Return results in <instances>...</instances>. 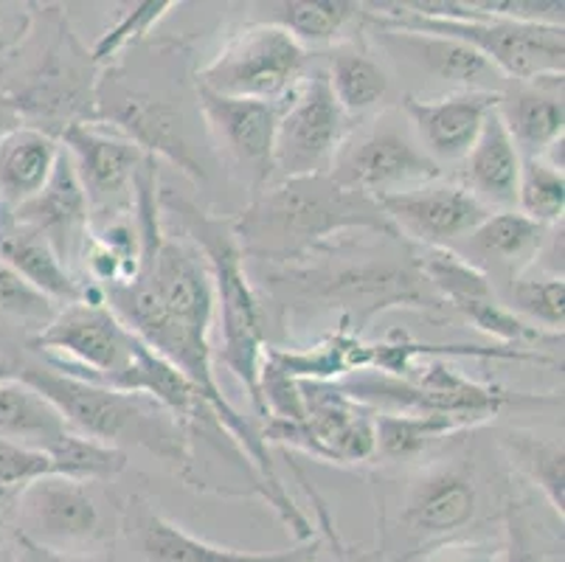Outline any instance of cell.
Listing matches in <instances>:
<instances>
[{
	"instance_id": "6da1fadb",
	"label": "cell",
	"mask_w": 565,
	"mask_h": 562,
	"mask_svg": "<svg viewBox=\"0 0 565 562\" xmlns=\"http://www.w3.org/2000/svg\"><path fill=\"white\" fill-rule=\"evenodd\" d=\"M228 223L245 259L279 265L307 259L347 231L403 240L377 200L352 192L330 174L274 180Z\"/></svg>"
},
{
	"instance_id": "7a4b0ae2",
	"label": "cell",
	"mask_w": 565,
	"mask_h": 562,
	"mask_svg": "<svg viewBox=\"0 0 565 562\" xmlns=\"http://www.w3.org/2000/svg\"><path fill=\"white\" fill-rule=\"evenodd\" d=\"M18 378L38 389L63 414L71 431L118 450H125L127 445L143 447L174 464L189 478L192 450L186 427L150 396L76 378L49 363L20 365Z\"/></svg>"
},
{
	"instance_id": "3957f363",
	"label": "cell",
	"mask_w": 565,
	"mask_h": 562,
	"mask_svg": "<svg viewBox=\"0 0 565 562\" xmlns=\"http://www.w3.org/2000/svg\"><path fill=\"white\" fill-rule=\"evenodd\" d=\"M363 20L383 29H411L459 40L479 51L507 82L563 74L565 31L554 23H518L472 12L465 0L363 7Z\"/></svg>"
},
{
	"instance_id": "277c9868",
	"label": "cell",
	"mask_w": 565,
	"mask_h": 562,
	"mask_svg": "<svg viewBox=\"0 0 565 562\" xmlns=\"http://www.w3.org/2000/svg\"><path fill=\"white\" fill-rule=\"evenodd\" d=\"M158 205L167 214L178 216L181 229L205 256L203 262L214 287V307H220V332H223L220 360L228 365V371H234L236 380L248 391L254 409L265 416L259 396V369L265 358V307L250 287L245 256L236 245L231 223L212 216L198 203L169 189L161 194Z\"/></svg>"
},
{
	"instance_id": "5b68a950",
	"label": "cell",
	"mask_w": 565,
	"mask_h": 562,
	"mask_svg": "<svg viewBox=\"0 0 565 562\" xmlns=\"http://www.w3.org/2000/svg\"><path fill=\"white\" fill-rule=\"evenodd\" d=\"M276 296L285 301H299L301 307H335L343 309V318L358 332L361 321H372V316L388 307H436L439 298L428 287L419 273L416 254L380 259L366 256L354 265L327 262L312 267H287L285 273L270 278ZM361 335V332H358Z\"/></svg>"
},
{
	"instance_id": "8992f818",
	"label": "cell",
	"mask_w": 565,
	"mask_h": 562,
	"mask_svg": "<svg viewBox=\"0 0 565 562\" xmlns=\"http://www.w3.org/2000/svg\"><path fill=\"white\" fill-rule=\"evenodd\" d=\"M307 71V49L274 23L234 31L198 71V87L250 102H287Z\"/></svg>"
},
{
	"instance_id": "52a82bcc",
	"label": "cell",
	"mask_w": 565,
	"mask_h": 562,
	"mask_svg": "<svg viewBox=\"0 0 565 562\" xmlns=\"http://www.w3.org/2000/svg\"><path fill=\"white\" fill-rule=\"evenodd\" d=\"M136 335L107 304L74 301L56 307L54 318L29 340L34 352L51 354L49 365L76 378L116 385L132 360Z\"/></svg>"
},
{
	"instance_id": "ba28073f",
	"label": "cell",
	"mask_w": 565,
	"mask_h": 562,
	"mask_svg": "<svg viewBox=\"0 0 565 562\" xmlns=\"http://www.w3.org/2000/svg\"><path fill=\"white\" fill-rule=\"evenodd\" d=\"M330 178L372 200L392 198L441 178V167L428 158L411 127L377 121L363 132H349L330 167Z\"/></svg>"
},
{
	"instance_id": "9c48e42d",
	"label": "cell",
	"mask_w": 565,
	"mask_h": 562,
	"mask_svg": "<svg viewBox=\"0 0 565 562\" xmlns=\"http://www.w3.org/2000/svg\"><path fill=\"white\" fill-rule=\"evenodd\" d=\"M349 132V118L332 96L330 79L323 71H312L281 110L274 138V180L330 174Z\"/></svg>"
},
{
	"instance_id": "30bf717a",
	"label": "cell",
	"mask_w": 565,
	"mask_h": 562,
	"mask_svg": "<svg viewBox=\"0 0 565 562\" xmlns=\"http://www.w3.org/2000/svg\"><path fill=\"white\" fill-rule=\"evenodd\" d=\"M60 144L68 152L76 178L85 189L90 223L96 216H105L102 223H107V220L132 214L136 178L150 155L99 121L65 124Z\"/></svg>"
},
{
	"instance_id": "8fae6325",
	"label": "cell",
	"mask_w": 565,
	"mask_h": 562,
	"mask_svg": "<svg viewBox=\"0 0 565 562\" xmlns=\"http://www.w3.org/2000/svg\"><path fill=\"white\" fill-rule=\"evenodd\" d=\"M96 102H99V113L90 121H110L107 127L130 138L147 155L152 158L161 155L198 183L205 180L203 161L189 141L181 107L161 99L156 93L127 85H110V91L99 93Z\"/></svg>"
},
{
	"instance_id": "7c38bea8",
	"label": "cell",
	"mask_w": 565,
	"mask_h": 562,
	"mask_svg": "<svg viewBox=\"0 0 565 562\" xmlns=\"http://www.w3.org/2000/svg\"><path fill=\"white\" fill-rule=\"evenodd\" d=\"M198 102L214 144L245 174L254 198L274 180V138L287 102L231 99L205 87H198Z\"/></svg>"
},
{
	"instance_id": "4fadbf2b",
	"label": "cell",
	"mask_w": 565,
	"mask_h": 562,
	"mask_svg": "<svg viewBox=\"0 0 565 562\" xmlns=\"http://www.w3.org/2000/svg\"><path fill=\"white\" fill-rule=\"evenodd\" d=\"M377 205L405 242L423 247H456L490 214L465 185L441 178L377 200Z\"/></svg>"
},
{
	"instance_id": "5bb4252c",
	"label": "cell",
	"mask_w": 565,
	"mask_h": 562,
	"mask_svg": "<svg viewBox=\"0 0 565 562\" xmlns=\"http://www.w3.org/2000/svg\"><path fill=\"white\" fill-rule=\"evenodd\" d=\"M14 523L18 538L51 551H65L102 532V512L87 484L43 476L20 489Z\"/></svg>"
},
{
	"instance_id": "9a60e30c",
	"label": "cell",
	"mask_w": 565,
	"mask_h": 562,
	"mask_svg": "<svg viewBox=\"0 0 565 562\" xmlns=\"http://www.w3.org/2000/svg\"><path fill=\"white\" fill-rule=\"evenodd\" d=\"M305 400L301 450L330 464H361L374 458V414L338 383L299 380Z\"/></svg>"
},
{
	"instance_id": "2e32d148",
	"label": "cell",
	"mask_w": 565,
	"mask_h": 562,
	"mask_svg": "<svg viewBox=\"0 0 565 562\" xmlns=\"http://www.w3.org/2000/svg\"><path fill=\"white\" fill-rule=\"evenodd\" d=\"M498 102L501 93L484 91H456L436 99L405 93L403 113L419 147L441 167L465 161Z\"/></svg>"
},
{
	"instance_id": "e0dca14e",
	"label": "cell",
	"mask_w": 565,
	"mask_h": 562,
	"mask_svg": "<svg viewBox=\"0 0 565 562\" xmlns=\"http://www.w3.org/2000/svg\"><path fill=\"white\" fill-rule=\"evenodd\" d=\"M377 45L388 56L414 68L416 74L430 76L434 82L450 85L456 91L501 93L507 79L492 68L490 62L459 40L425 34L411 29H383L374 25Z\"/></svg>"
},
{
	"instance_id": "ac0fdd59",
	"label": "cell",
	"mask_w": 565,
	"mask_h": 562,
	"mask_svg": "<svg viewBox=\"0 0 565 562\" xmlns=\"http://www.w3.org/2000/svg\"><path fill=\"white\" fill-rule=\"evenodd\" d=\"M479 512V484L467 462L436 464L411 484L399 526L419 540L459 534Z\"/></svg>"
},
{
	"instance_id": "d6986e66",
	"label": "cell",
	"mask_w": 565,
	"mask_h": 562,
	"mask_svg": "<svg viewBox=\"0 0 565 562\" xmlns=\"http://www.w3.org/2000/svg\"><path fill=\"white\" fill-rule=\"evenodd\" d=\"M125 532L143 562H318V543H301L287 551L223 549L189 534L183 526L152 512L147 503L130 501Z\"/></svg>"
},
{
	"instance_id": "ffe728a7",
	"label": "cell",
	"mask_w": 565,
	"mask_h": 562,
	"mask_svg": "<svg viewBox=\"0 0 565 562\" xmlns=\"http://www.w3.org/2000/svg\"><path fill=\"white\" fill-rule=\"evenodd\" d=\"M7 214L18 225H25V229L45 236L65 265L82 256L87 236H90V205H87L85 189H82L65 149L60 152V161H56L54 174H51L43 192L20 209L7 211Z\"/></svg>"
},
{
	"instance_id": "44dd1931",
	"label": "cell",
	"mask_w": 565,
	"mask_h": 562,
	"mask_svg": "<svg viewBox=\"0 0 565 562\" xmlns=\"http://www.w3.org/2000/svg\"><path fill=\"white\" fill-rule=\"evenodd\" d=\"M498 116L507 124L523 161L543 158L554 144L563 141L565 132L563 74L507 82L498 102Z\"/></svg>"
},
{
	"instance_id": "7402d4cb",
	"label": "cell",
	"mask_w": 565,
	"mask_h": 562,
	"mask_svg": "<svg viewBox=\"0 0 565 562\" xmlns=\"http://www.w3.org/2000/svg\"><path fill=\"white\" fill-rule=\"evenodd\" d=\"M465 189L487 209L515 211L518 180H521L523 158L512 141L507 124L498 116V107L484 121L465 161Z\"/></svg>"
},
{
	"instance_id": "603a6c76",
	"label": "cell",
	"mask_w": 565,
	"mask_h": 562,
	"mask_svg": "<svg viewBox=\"0 0 565 562\" xmlns=\"http://www.w3.org/2000/svg\"><path fill=\"white\" fill-rule=\"evenodd\" d=\"M546 234V225L532 223L521 211H490L484 223L467 236L465 247L456 254L476 267L481 262L492 265L495 271L507 273L510 282H515L526 267L537 265Z\"/></svg>"
},
{
	"instance_id": "cb8c5ba5",
	"label": "cell",
	"mask_w": 565,
	"mask_h": 562,
	"mask_svg": "<svg viewBox=\"0 0 565 562\" xmlns=\"http://www.w3.org/2000/svg\"><path fill=\"white\" fill-rule=\"evenodd\" d=\"M63 144L43 127L23 124L0 141V209L14 211L49 185Z\"/></svg>"
},
{
	"instance_id": "d4e9b609",
	"label": "cell",
	"mask_w": 565,
	"mask_h": 562,
	"mask_svg": "<svg viewBox=\"0 0 565 562\" xmlns=\"http://www.w3.org/2000/svg\"><path fill=\"white\" fill-rule=\"evenodd\" d=\"M0 259L7 262L18 276H23L34 290L43 293L49 301L60 304V307L82 301V296H85V287L76 282L71 267L60 259L51 242L40 236L38 231L18 225L12 216L0 220Z\"/></svg>"
},
{
	"instance_id": "484cf974",
	"label": "cell",
	"mask_w": 565,
	"mask_h": 562,
	"mask_svg": "<svg viewBox=\"0 0 565 562\" xmlns=\"http://www.w3.org/2000/svg\"><path fill=\"white\" fill-rule=\"evenodd\" d=\"M68 431L63 414L25 380L12 378L0 385V439L49 453Z\"/></svg>"
},
{
	"instance_id": "4316f807",
	"label": "cell",
	"mask_w": 565,
	"mask_h": 562,
	"mask_svg": "<svg viewBox=\"0 0 565 562\" xmlns=\"http://www.w3.org/2000/svg\"><path fill=\"white\" fill-rule=\"evenodd\" d=\"M330 79V91L335 96L338 107L347 113V118H358L372 113L388 96V74L374 60L369 49L358 43H338L330 54V68L323 71Z\"/></svg>"
},
{
	"instance_id": "83f0119b",
	"label": "cell",
	"mask_w": 565,
	"mask_h": 562,
	"mask_svg": "<svg viewBox=\"0 0 565 562\" xmlns=\"http://www.w3.org/2000/svg\"><path fill=\"white\" fill-rule=\"evenodd\" d=\"M270 20L279 25L299 45H330L341 43L354 20H363L361 3L349 0H281L270 3Z\"/></svg>"
},
{
	"instance_id": "f1b7e54d",
	"label": "cell",
	"mask_w": 565,
	"mask_h": 562,
	"mask_svg": "<svg viewBox=\"0 0 565 562\" xmlns=\"http://www.w3.org/2000/svg\"><path fill=\"white\" fill-rule=\"evenodd\" d=\"M501 445L518 470L541 487L548 507L563 518L565 515V450L557 436H541L534 431L510 427L501 433Z\"/></svg>"
},
{
	"instance_id": "f546056e",
	"label": "cell",
	"mask_w": 565,
	"mask_h": 562,
	"mask_svg": "<svg viewBox=\"0 0 565 562\" xmlns=\"http://www.w3.org/2000/svg\"><path fill=\"white\" fill-rule=\"evenodd\" d=\"M459 431H467V425L450 416L377 411L374 414V458H385V462L416 458L428 445L448 439Z\"/></svg>"
},
{
	"instance_id": "4dcf8cb0",
	"label": "cell",
	"mask_w": 565,
	"mask_h": 562,
	"mask_svg": "<svg viewBox=\"0 0 565 562\" xmlns=\"http://www.w3.org/2000/svg\"><path fill=\"white\" fill-rule=\"evenodd\" d=\"M51 476L74 478L82 484H99L110 481L118 473H125L127 453L118 447L105 445V442L87 439L82 433L68 431L65 436L49 447Z\"/></svg>"
},
{
	"instance_id": "1f68e13d",
	"label": "cell",
	"mask_w": 565,
	"mask_h": 562,
	"mask_svg": "<svg viewBox=\"0 0 565 562\" xmlns=\"http://www.w3.org/2000/svg\"><path fill=\"white\" fill-rule=\"evenodd\" d=\"M515 211L529 216L537 225L563 223L565 211V178L563 169L548 163L546 158H526L518 180Z\"/></svg>"
},
{
	"instance_id": "d6a6232c",
	"label": "cell",
	"mask_w": 565,
	"mask_h": 562,
	"mask_svg": "<svg viewBox=\"0 0 565 562\" xmlns=\"http://www.w3.org/2000/svg\"><path fill=\"white\" fill-rule=\"evenodd\" d=\"M512 312L548 335H563L565 282L559 276H518L510 287Z\"/></svg>"
},
{
	"instance_id": "836d02e7",
	"label": "cell",
	"mask_w": 565,
	"mask_h": 562,
	"mask_svg": "<svg viewBox=\"0 0 565 562\" xmlns=\"http://www.w3.org/2000/svg\"><path fill=\"white\" fill-rule=\"evenodd\" d=\"M174 7H178L174 0H143V3L130 7L116 20V25H110V29L96 40L94 51H90V62H94V65H110L121 51L141 43V40L150 34L152 25L161 23Z\"/></svg>"
},
{
	"instance_id": "e575fe53",
	"label": "cell",
	"mask_w": 565,
	"mask_h": 562,
	"mask_svg": "<svg viewBox=\"0 0 565 562\" xmlns=\"http://www.w3.org/2000/svg\"><path fill=\"white\" fill-rule=\"evenodd\" d=\"M0 312L45 327L54 318L56 304L34 290L23 276H18L7 262L0 259Z\"/></svg>"
},
{
	"instance_id": "d590c367",
	"label": "cell",
	"mask_w": 565,
	"mask_h": 562,
	"mask_svg": "<svg viewBox=\"0 0 565 562\" xmlns=\"http://www.w3.org/2000/svg\"><path fill=\"white\" fill-rule=\"evenodd\" d=\"M43 476H51V462L45 453L0 439V484L3 487L23 489Z\"/></svg>"
},
{
	"instance_id": "8d00e7d4",
	"label": "cell",
	"mask_w": 565,
	"mask_h": 562,
	"mask_svg": "<svg viewBox=\"0 0 565 562\" xmlns=\"http://www.w3.org/2000/svg\"><path fill=\"white\" fill-rule=\"evenodd\" d=\"M501 562H548L546 551L534 540L532 523L515 501L507 507V543H503Z\"/></svg>"
},
{
	"instance_id": "74e56055",
	"label": "cell",
	"mask_w": 565,
	"mask_h": 562,
	"mask_svg": "<svg viewBox=\"0 0 565 562\" xmlns=\"http://www.w3.org/2000/svg\"><path fill=\"white\" fill-rule=\"evenodd\" d=\"M14 551H18L20 562H96V560H79V556H71L65 554V551L43 549V545L29 543V540L23 538L14 540Z\"/></svg>"
},
{
	"instance_id": "f35d334b",
	"label": "cell",
	"mask_w": 565,
	"mask_h": 562,
	"mask_svg": "<svg viewBox=\"0 0 565 562\" xmlns=\"http://www.w3.org/2000/svg\"><path fill=\"white\" fill-rule=\"evenodd\" d=\"M419 562H501V554L490 549H441L430 556H423Z\"/></svg>"
},
{
	"instance_id": "ab89813d",
	"label": "cell",
	"mask_w": 565,
	"mask_h": 562,
	"mask_svg": "<svg viewBox=\"0 0 565 562\" xmlns=\"http://www.w3.org/2000/svg\"><path fill=\"white\" fill-rule=\"evenodd\" d=\"M23 105H20L14 96H7V93L0 91V141L14 132L18 127H23Z\"/></svg>"
},
{
	"instance_id": "60d3db41",
	"label": "cell",
	"mask_w": 565,
	"mask_h": 562,
	"mask_svg": "<svg viewBox=\"0 0 565 562\" xmlns=\"http://www.w3.org/2000/svg\"><path fill=\"white\" fill-rule=\"evenodd\" d=\"M18 498L20 489L3 487V484H0V534H3V529H7L14 520V515H18Z\"/></svg>"
},
{
	"instance_id": "b9f144b4",
	"label": "cell",
	"mask_w": 565,
	"mask_h": 562,
	"mask_svg": "<svg viewBox=\"0 0 565 562\" xmlns=\"http://www.w3.org/2000/svg\"><path fill=\"white\" fill-rule=\"evenodd\" d=\"M12 378H18V371H14L12 365L7 363V360L0 358V385L7 383V380H12Z\"/></svg>"
},
{
	"instance_id": "7bdbcfd3",
	"label": "cell",
	"mask_w": 565,
	"mask_h": 562,
	"mask_svg": "<svg viewBox=\"0 0 565 562\" xmlns=\"http://www.w3.org/2000/svg\"><path fill=\"white\" fill-rule=\"evenodd\" d=\"M0 562H20L18 551H14V545H3L0 543Z\"/></svg>"
},
{
	"instance_id": "ee69618b",
	"label": "cell",
	"mask_w": 565,
	"mask_h": 562,
	"mask_svg": "<svg viewBox=\"0 0 565 562\" xmlns=\"http://www.w3.org/2000/svg\"><path fill=\"white\" fill-rule=\"evenodd\" d=\"M338 560H341V562H372V556H369V554H349V551H343Z\"/></svg>"
}]
</instances>
